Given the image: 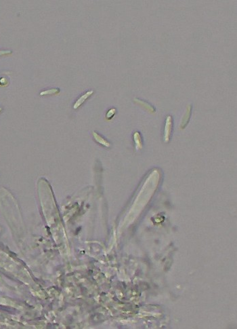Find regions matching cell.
I'll use <instances>...</instances> for the list:
<instances>
[{
    "instance_id": "obj_8",
    "label": "cell",
    "mask_w": 237,
    "mask_h": 329,
    "mask_svg": "<svg viewBox=\"0 0 237 329\" xmlns=\"http://www.w3.org/2000/svg\"><path fill=\"white\" fill-rule=\"evenodd\" d=\"M1 111V107H0V111Z\"/></svg>"
},
{
    "instance_id": "obj_6",
    "label": "cell",
    "mask_w": 237,
    "mask_h": 329,
    "mask_svg": "<svg viewBox=\"0 0 237 329\" xmlns=\"http://www.w3.org/2000/svg\"><path fill=\"white\" fill-rule=\"evenodd\" d=\"M115 113V109H111V110H109V112H108L107 114V118H109V119L111 118L114 115Z\"/></svg>"
},
{
    "instance_id": "obj_2",
    "label": "cell",
    "mask_w": 237,
    "mask_h": 329,
    "mask_svg": "<svg viewBox=\"0 0 237 329\" xmlns=\"http://www.w3.org/2000/svg\"><path fill=\"white\" fill-rule=\"evenodd\" d=\"M92 94H93V91H89V92H86L85 94H83L82 96H81V97L79 98L78 100H77V101L75 103V104L74 105V109H77V107H79V106H80V105L82 104V103L84 101H85V100L87 99V98L89 97V96Z\"/></svg>"
},
{
    "instance_id": "obj_1",
    "label": "cell",
    "mask_w": 237,
    "mask_h": 329,
    "mask_svg": "<svg viewBox=\"0 0 237 329\" xmlns=\"http://www.w3.org/2000/svg\"><path fill=\"white\" fill-rule=\"evenodd\" d=\"M171 117H168L167 118V120H166V126H165V139L166 142L169 141L170 132H171Z\"/></svg>"
},
{
    "instance_id": "obj_7",
    "label": "cell",
    "mask_w": 237,
    "mask_h": 329,
    "mask_svg": "<svg viewBox=\"0 0 237 329\" xmlns=\"http://www.w3.org/2000/svg\"><path fill=\"white\" fill-rule=\"evenodd\" d=\"M12 52L10 50H0V56H3L6 54H10Z\"/></svg>"
},
{
    "instance_id": "obj_5",
    "label": "cell",
    "mask_w": 237,
    "mask_h": 329,
    "mask_svg": "<svg viewBox=\"0 0 237 329\" xmlns=\"http://www.w3.org/2000/svg\"><path fill=\"white\" fill-rule=\"evenodd\" d=\"M133 137H134L135 142L136 143V147H140L142 144H141V141H140V134L138 132L135 133L134 135H133Z\"/></svg>"
},
{
    "instance_id": "obj_4",
    "label": "cell",
    "mask_w": 237,
    "mask_h": 329,
    "mask_svg": "<svg viewBox=\"0 0 237 329\" xmlns=\"http://www.w3.org/2000/svg\"><path fill=\"white\" fill-rule=\"evenodd\" d=\"M57 92H59V89H56V88L49 89L47 90H45L44 92H42L40 93V95L43 96V95H46V94H54L56 93H57Z\"/></svg>"
},
{
    "instance_id": "obj_3",
    "label": "cell",
    "mask_w": 237,
    "mask_h": 329,
    "mask_svg": "<svg viewBox=\"0 0 237 329\" xmlns=\"http://www.w3.org/2000/svg\"><path fill=\"white\" fill-rule=\"evenodd\" d=\"M94 137L95 139L96 140V141H98L99 143L102 144V145L106 146V147H109L110 145L109 143H108L107 141H105L104 139L102 138L100 136H99V135L98 134H96V132H94Z\"/></svg>"
}]
</instances>
